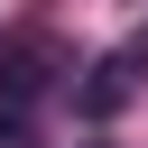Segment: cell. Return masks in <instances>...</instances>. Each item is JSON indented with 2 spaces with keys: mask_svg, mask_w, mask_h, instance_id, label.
Listing matches in <instances>:
<instances>
[{
  "mask_svg": "<svg viewBox=\"0 0 148 148\" xmlns=\"http://www.w3.org/2000/svg\"><path fill=\"white\" fill-rule=\"evenodd\" d=\"M139 65H148V37H130V46H111L102 65H92V83L74 92V111H92V120H111L130 92H139Z\"/></svg>",
  "mask_w": 148,
  "mask_h": 148,
  "instance_id": "1",
  "label": "cell"
},
{
  "mask_svg": "<svg viewBox=\"0 0 148 148\" xmlns=\"http://www.w3.org/2000/svg\"><path fill=\"white\" fill-rule=\"evenodd\" d=\"M0 148H28V130H18V120H0Z\"/></svg>",
  "mask_w": 148,
  "mask_h": 148,
  "instance_id": "2",
  "label": "cell"
}]
</instances>
